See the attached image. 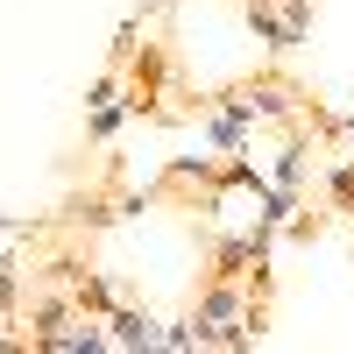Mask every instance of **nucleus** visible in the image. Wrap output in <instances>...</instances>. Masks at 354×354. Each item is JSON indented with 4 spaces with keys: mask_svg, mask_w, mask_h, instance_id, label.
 I'll return each instance as SVG.
<instances>
[{
    "mask_svg": "<svg viewBox=\"0 0 354 354\" xmlns=\"http://www.w3.org/2000/svg\"><path fill=\"white\" fill-rule=\"evenodd\" d=\"M0 227H8V213H0Z\"/></svg>",
    "mask_w": 354,
    "mask_h": 354,
    "instance_id": "9b49d317",
    "label": "nucleus"
},
{
    "mask_svg": "<svg viewBox=\"0 0 354 354\" xmlns=\"http://www.w3.org/2000/svg\"><path fill=\"white\" fill-rule=\"evenodd\" d=\"M135 113H142V100H106V106H93V142H113Z\"/></svg>",
    "mask_w": 354,
    "mask_h": 354,
    "instance_id": "0eeeda50",
    "label": "nucleus"
},
{
    "mask_svg": "<svg viewBox=\"0 0 354 354\" xmlns=\"http://www.w3.org/2000/svg\"><path fill=\"white\" fill-rule=\"evenodd\" d=\"M241 15H248V28H255V43H270V50L283 57V50L305 43V28H312V0H241Z\"/></svg>",
    "mask_w": 354,
    "mask_h": 354,
    "instance_id": "f03ea898",
    "label": "nucleus"
},
{
    "mask_svg": "<svg viewBox=\"0 0 354 354\" xmlns=\"http://www.w3.org/2000/svg\"><path fill=\"white\" fill-rule=\"evenodd\" d=\"M248 128H255V121H248L241 106H227V100L205 113V142H213V149H227V156H248Z\"/></svg>",
    "mask_w": 354,
    "mask_h": 354,
    "instance_id": "20e7f679",
    "label": "nucleus"
},
{
    "mask_svg": "<svg viewBox=\"0 0 354 354\" xmlns=\"http://www.w3.org/2000/svg\"><path fill=\"white\" fill-rule=\"evenodd\" d=\"M234 100H241L255 121H298V93L277 78H262V85H234Z\"/></svg>",
    "mask_w": 354,
    "mask_h": 354,
    "instance_id": "7ed1b4c3",
    "label": "nucleus"
},
{
    "mask_svg": "<svg viewBox=\"0 0 354 354\" xmlns=\"http://www.w3.org/2000/svg\"><path fill=\"white\" fill-rule=\"evenodd\" d=\"M326 198L340 205V213H354V163H333L326 170Z\"/></svg>",
    "mask_w": 354,
    "mask_h": 354,
    "instance_id": "6e6552de",
    "label": "nucleus"
},
{
    "mask_svg": "<svg viewBox=\"0 0 354 354\" xmlns=\"http://www.w3.org/2000/svg\"><path fill=\"white\" fill-rule=\"evenodd\" d=\"M255 305H248V283L241 277H213L205 283V298L192 305V333H198V347H255Z\"/></svg>",
    "mask_w": 354,
    "mask_h": 354,
    "instance_id": "f257e3e1",
    "label": "nucleus"
},
{
    "mask_svg": "<svg viewBox=\"0 0 354 354\" xmlns=\"http://www.w3.org/2000/svg\"><path fill=\"white\" fill-rule=\"evenodd\" d=\"M340 128H347V135H354V113H347V121H340Z\"/></svg>",
    "mask_w": 354,
    "mask_h": 354,
    "instance_id": "9d476101",
    "label": "nucleus"
},
{
    "mask_svg": "<svg viewBox=\"0 0 354 354\" xmlns=\"http://www.w3.org/2000/svg\"><path fill=\"white\" fill-rule=\"evenodd\" d=\"M305 156H312L305 135H290L283 149H277V163H270V185H277V192H305Z\"/></svg>",
    "mask_w": 354,
    "mask_h": 354,
    "instance_id": "423d86ee",
    "label": "nucleus"
},
{
    "mask_svg": "<svg viewBox=\"0 0 354 354\" xmlns=\"http://www.w3.org/2000/svg\"><path fill=\"white\" fill-rule=\"evenodd\" d=\"M106 333H113V347H163L156 319L135 312V305H113V312H106Z\"/></svg>",
    "mask_w": 354,
    "mask_h": 354,
    "instance_id": "39448f33",
    "label": "nucleus"
},
{
    "mask_svg": "<svg viewBox=\"0 0 354 354\" xmlns=\"http://www.w3.org/2000/svg\"><path fill=\"white\" fill-rule=\"evenodd\" d=\"M170 177H177V185H192V177L205 185V177H213V156H177V163H170Z\"/></svg>",
    "mask_w": 354,
    "mask_h": 354,
    "instance_id": "1a4fd4ad",
    "label": "nucleus"
}]
</instances>
